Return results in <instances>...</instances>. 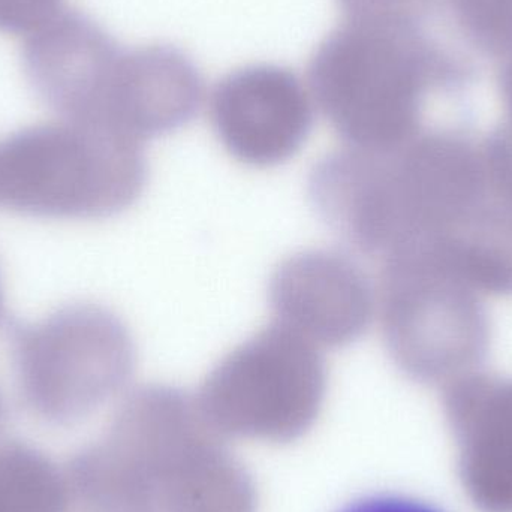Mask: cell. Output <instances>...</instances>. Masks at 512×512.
<instances>
[{"mask_svg":"<svg viewBox=\"0 0 512 512\" xmlns=\"http://www.w3.org/2000/svg\"><path fill=\"white\" fill-rule=\"evenodd\" d=\"M444 403L469 498L512 512V379L478 370L448 384Z\"/></svg>","mask_w":512,"mask_h":512,"instance_id":"obj_8","label":"cell"},{"mask_svg":"<svg viewBox=\"0 0 512 512\" xmlns=\"http://www.w3.org/2000/svg\"><path fill=\"white\" fill-rule=\"evenodd\" d=\"M3 418V402L2 397H0V421H2Z\"/></svg>","mask_w":512,"mask_h":512,"instance_id":"obj_14","label":"cell"},{"mask_svg":"<svg viewBox=\"0 0 512 512\" xmlns=\"http://www.w3.org/2000/svg\"><path fill=\"white\" fill-rule=\"evenodd\" d=\"M339 512H442L427 502L400 495H373L357 499Z\"/></svg>","mask_w":512,"mask_h":512,"instance_id":"obj_12","label":"cell"},{"mask_svg":"<svg viewBox=\"0 0 512 512\" xmlns=\"http://www.w3.org/2000/svg\"><path fill=\"white\" fill-rule=\"evenodd\" d=\"M62 468L26 442L0 441V512H63Z\"/></svg>","mask_w":512,"mask_h":512,"instance_id":"obj_9","label":"cell"},{"mask_svg":"<svg viewBox=\"0 0 512 512\" xmlns=\"http://www.w3.org/2000/svg\"><path fill=\"white\" fill-rule=\"evenodd\" d=\"M63 0H0V32L27 33L60 11Z\"/></svg>","mask_w":512,"mask_h":512,"instance_id":"obj_10","label":"cell"},{"mask_svg":"<svg viewBox=\"0 0 512 512\" xmlns=\"http://www.w3.org/2000/svg\"><path fill=\"white\" fill-rule=\"evenodd\" d=\"M23 66L63 122L141 144L170 125L176 89L161 50H128L83 12L60 9L30 32Z\"/></svg>","mask_w":512,"mask_h":512,"instance_id":"obj_1","label":"cell"},{"mask_svg":"<svg viewBox=\"0 0 512 512\" xmlns=\"http://www.w3.org/2000/svg\"><path fill=\"white\" fill-rule=\"evenodd\" d=\"M325 384L319 346L274 322L240 343L210 373V399L239 417L298 418Z\"/></svg>","mask_w":512,"mask_h":512,"instance_id":"obj_5","label":"cell"},{"mask_svg":"<svg viewBox=\"0 0 512 512\" xmlns=\"http://www.w3.org/2000/svg\"><path fill=\"white\" fill-rule=\"evenodd\" d=\"M511 119L505 128L487 138L484 153L496 179L512 195V92L510 96Z\"/></svg>","mask_w":512,"mask_h":512,"instance_id":"obj_11","label":"cell"},{"mask_svg":"<svg viewBox=\"0 0 512 512\" xmlns=\"http://www.w3.org/2000/svg\"><path fill=\"white\" fill-rule=\"evenodd\" d=\"M270 304L276 322L319 348H345L369 330L376 300L369 276L355 259L313 249L289 256L276 268Z\"/></svg>","mask_w":512,"mask_h":512,"instance_id":"obj_6","label":"cell"},{"mask_svg":"<svg viewBox=\"0 0 512 512\" xmlns=\"http://www.w3.org/2000/svg\"><path fill=\"white\" fill-rule=\"evenodd\" d=\"M210 114L227 152L256 168L294 158L313 125L309 93L279 68L245 69L225 78L213 92Z\"/></svg>","mask_w":512,"mask_h":512,"instance_id":"obj_7","label":"cell"},{"mask_svg":"<svg viewBox=\"0 0 512 512\" xmlns=\"http://www.w3.org/2000/svg\"><path fill=\"white\" fill-rule=\"evenodd\" d=\"M18 394L36 418L66 427L122 390L135 369L134 339L105 307L72 303L38 321L8 324Z\"/></svg>","mask_w":512,"mask_h":512,"instance_id":"obj_3","label":"cell"},{"mask_svg":"<svg viewBox=\"0 0 512 512\" xmlns=\"http://www.w3.org/2000/svg\"><path fill=\"white\" fill-rule=\"evenodd\" d=\"M381 324L400 370L423 384L478 372L492 340L483 295L432 256L382 259Z\"/></svg>","mask_w":512,"mask_h":512,"instance_id":"obj_4","label":"cell"},{"mask_svg":"<svg viewBox=\"0 0 512 512\" xmlns=\"http://www.w3.org/2000/svg\"><path fill=\"white\" fill-rule=\"evenodd\" d=\"M147 177L144 144L68 122L0 143V206L30 218H111L140 200Z\"/></svg>","mask_w":512,"mask_h":512,"instance_id":"obj_2","label":"cell"},{"mask_svg":"<svg viewBox=\"0 0 512 512\" xmlns=\"http://www.w3.org/2000/svg\"><path fill=\"white\" fill-rule=\"evenodd\" d=\"M6 321L5 291H3L2 276H0V325Z\"/></svg>","mask_w":512,"mask_h":512,"instance_id":"obj_13","label":"cell"}]
</instances>
